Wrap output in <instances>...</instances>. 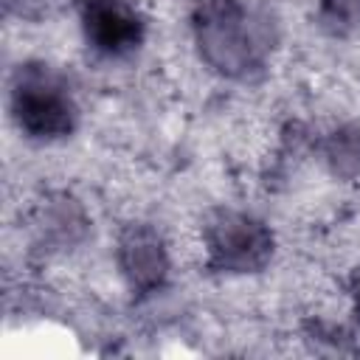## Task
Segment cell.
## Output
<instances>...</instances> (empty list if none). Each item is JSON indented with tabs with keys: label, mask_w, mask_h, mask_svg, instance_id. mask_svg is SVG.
<instances>
[{
	"label": "cell",
	"mask_w": 360,
	"mask_h": 360,
	"mask_svg": "<svg viewBox=\"0 0 360 360\" xmlns=\"http://www.w3.org/2000/svg\"><path fill=\"white\" fill-rule=\"evenodd\" d=\"M202 59L225 76H250L262 70L270 37L264 20L239 0H205L194 20Z\"/></svg>",
	"instance_id": "obj_1"
},
{
	"label": "cell",
	"mask_w": 360,
	"mask_h": 360,
	"mask_svg": "<svg viewBox=\"0 0 360 360\" xmlns=\"http://www.w3.org/2000/svg\"><path fill=\"white\" fill-rule=\"evenodd\" d=\"M11 115L17 127L39 141L65 138L76 129L79 110L62 73L51 65L28 62L20 65L11 79Z\"/></svg>",
	"instance_id": "obj_2"
},
{
	"label": "cell",
	"mask_w": 360,
	"mask_h": 360,
	"mask_svg": "<svg viewBox=\"0 0 360 360\" xmlns=\"http://www.w3.org/2000/svg\"><path fill=\"white\" fill-rule=\"evenodd\" d=\"M205 250L217 270L253 273L273 253L270 231L239 211H217L205 225Z\"/></svg>",
	"instance_id": "obj_3"
},
{
	"label": "cell",
	"mask_w": 360,
	"mask_h": 360,
	"mask_svg": "<svg viewBox=\"0 0 360 360\" xmlns=\"http://www.w3.org/2000/svg\"><path fill=\"white\" fill-rule=\"evenodd\" d=\"M79 20L87 45L110 59L129 56L146 37L141 11L127 0H82Z\"/></svg>",
	"instance_id": "obj_4"
},
{
	"label": "cell",
	"mask_w": 360,
	"mask_h": 360,
	"mask_svg": "<svg viewBox=\"0 0 360 360\" xmlns=\"http://www.w3.org/2000/svg\"><path fill=\"white\" fill-rule=\"evenodd\" d=\"M118 262L132 290H155L166 276V253L155 231L143 225H132L118 245Z\"/></svg>",
	"instance_id": "obj_5"
},
{
	"label": "cell",
	"mask_w": 360,
	"mask_h": 360,
	"mask_svg": "<svg viewBox=\"0 0 360 360\" xmlns=\"http://www.w3.org/2000/svg\"><path fill=\"white\" fill-rule=\"evenodd\" d=\"M59 0H8V6H17L20 14H39V11H48Z\"/></svg>",
	"instance_id": "obj_6"
},
{
	"label": "cell",
	"mask_w": 360,
	"mask_h": 360,
	"mask_svg": "<svg viewBox=\"0 0 360 360\" xmlns=\"http://www.w3.org/2000/svg\"><path fill=\"white\" fill-rule=\"evenodd\" d=\"M354 298H357V307H360V270L354 273Z\"/></svg>",
	"instance_id": "obj_7"
}]
</instances>
